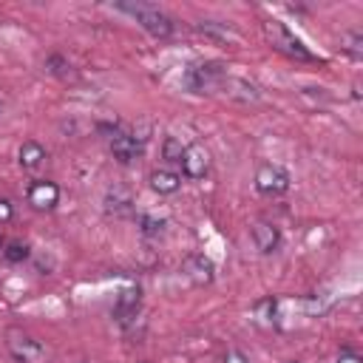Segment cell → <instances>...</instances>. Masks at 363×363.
I'll return each mask as SVG.
<instances>
[{"instance_id":"cell-1","label":"cell","mask_w":363,"mask_h":363,"mask_svg":"<svg viewBox=\"0 0 363 363\" xmlns=\"http://www.w3.org/2000/svg\"><path fill=\"white\" fill-rule=\"evenodd\" d=\"M261 28H264V37L269 40V45H272L275 51L286 54L289 60H301V62H312V60H315V54H312L284 23H278V20H264Z\"/></svg>"},{"instance_id":"cell-2","label":"cell","mask_w":363,"mask_h":363,"mask_svg":"<svg viewBox=\"0 0 363 363\" xmlns=\"http://www.w3.org/2000/svg\"><path fill=\"white\" fill-rule=\"evenodd\" d=\"M116 9L119 11H128L156 40H164V37L173 34V20L164 11H159L156 6H147V3H116Z\"/></svg>"},{"instance_id":"cell-3","label":"cell","mask_w":363,"mask_h":363,"mask_svg":"<svg viewBox=\"0 0 363 363\" xmlns=\"http://www.w3.org/2000/svg\"><path fill=\"white\" fill-rule=\"evenodd\" d=\"M6 346L11 352V357L17 363H48V349L43 340H37L34 335L23 332V329H9L6 332Z\"/></svg>"},{"instance_id":"cell-4","label":"cell","mask_w":363,"mask_h":363,"mask_svg":"<svg viewBox=\"0 0 363 363\" xmlns=\"http://www.w3.org/2000/svg\"><path fill=\"white\" fill-rule=\"evenodd\" d=\"M224 65L221 62H201V65H193L187 71V88L196 91V94H207V91H218L221 79H224Z\"/></svg>"},{"instance_id":"cell-5","label":"cell","mask_w":363,"mask_h":363,"mask_svg":"<svg viewBox=\"0 0 363 363\" xmlns=\"http://www.w3.org/2000/svg\"><path fill=\"white\" fill-rule=\"evenodd\" d=\"M255 187L264 196H281L289 190V173L281 164H261L255 173Z\"/></svg>"},{"instance_id":"cell-6","label":"cell","mask_w":363,"mask_h":363,"mask_svg":"<svg viewBox=\"0 0 363 363\" xmlns=\"http://www.w3.org/2000/svg\"><path fill=\"white\" fill-rule=\"evenodd\" d=\"M111 153L116 162L130 164L142 156V139H136L133 133H125V130H113L111 133Z\"/></svg>"},{"instance_id":"cell-7","label":"cell","mask_w":363,"mask_h":363,"mask_svg":"<svg viewBox=\"0 0 363 363\" xmlns=\"http://www.w3.org/2000/svg\"><path fill=\"white\" fill-rule=\"evenodd\" d=\"M182 269H184V275H187L193 284H199V286H204V284H210V281L216 278L213 261H210L207 255H201V252H190V255L182 261Z\"/></svg>"},{"instance_id":"cell-8","label":"cell","mask_w":363,"mask_h":363,"mask_svg":"<svg viewBox=\"0 0 363 363\" xmlns=\"http://www.w3.org/2000/svg\"><path fill=\"white\" fill-rule=\"evenodd\" d=\"M218 91H224L230 99H235V102H244V105H255V102H261V91L252 85V82H247V79H241V77H224L221 79V85H218Z\"/></svg>"},{"instance_id":"cell-9","label":"cell","mask_w":363,"mask_h":363,"mask_svg":"<svg viewBox=\"0 0 363 363\" xmlns=\"http://www.w3.org/2000/svg\"><path fill=\"white\" fill-rule=\"evenodd\" d=\"M182 170L187 179H204L210 170V153L201 145H190L184 147V159H182Z\"/></svg>"},{"instance_id":"cell-10","label":"cell","mask_w":363,"mask_h":363,"mask_svg":"<svg viewBox=\"0 0 363 363\" xmlns=\"http://www.w3.org/2000/svg\"><path fill=\"white\" fill-rule=\"evenodd\" d=\"M105 213L116 216V218L130 216L133 213V193L128 187H122V184L108 187V193H105Z\"/></svg>"},{"instance_id":"cell-11","label":"cell","mask_w":363,"mask_h":363,"mask_svg":"<svg viewBox=\"0 0 363 363\" xmlns=\"http://www.w3.org/2000/svg\"><path fill=\"white\" fill-rule=\"evenodd\" d=\"M57 201H60V187H57L54 182L40 179V182H34V184L28 187V204H31L34 210H51Z\"/></svg>"},{"instance_id":"cell-12","label":"cell","mask_w":363,"mask_h":363,"mask_svg":"<svg viewBox=\"0 0 363 363\" xmlns=\"http://www.w3.org/2000/svg\"><path fill=\"white\" fill-rule=\"evenodd\" d=\"M252 244H255V250L264 252V255H267V252H275L278 244H281L278 227L269 224V221H258V224L252 227Z\"/></svg>"},{"instance_id":"cell-13","label":"cell","mask_w":363,"mask_h":363,"mask_svg":"<svg viewBox=\"0 0 363 363\" xmlns=\"http://www.w3.org/2000/svg\"><path fill=\"white\" fill-rule=\"evenodd\" d=\"M196 31L204 34V37H210V40H216V43H235L238 40V34L227 23H216V20H199L196 23Z\"/></svg>"},{"instance_id":"cell-14","label":"cell","mask_w":363,"mask_h":363,"mask_svg":"<svg viewBox=\"0 0 363 363\" xmlns=\"http://www.w3.org/2000/svg\"><path fill=\"white\" fill-rule=\"evenodd\" d=\"M150 187L156 193H162V196H170V193H176L182 187V176L173 173V170H153L150 173Z\"/></svg>"},{"instance_id":"cell-15","label":"cell","mask_w":363,"mask_h":363,"mask_svg":"<svg viewBox=\"0 0 363 363\" xmlns=\"http://www.w3.org/2000/svg\"><path fill=\"white\" fill-rule=\"evenodd\" d=\"M43 162H45V147L40 142L28 139V142L20 145V164H23V170H37Z\"/></svg>"},{"instance_id":"cell-16","label":"cell","mask_w":363,"mask_h":363,"mask_svg":"<svg viewBox=\"0 0 363 363\" xmlns=\"http://www.w3.org/2000/svg\"><path fill=\"white\" fill-rule=\"evenodd\" d=\"M340 51H346L352 60H360V57H363V34H360L357 28L343 31V34H340Z\"/></svg>"},{"instance_id":"cell-17","label":"cell","mask_w":363,"mask_h":363,"mask_svg":"<svg viewBox=\"0 0 363 363\" xmlns=\"http://www.w3.org/2000/svg\"><path fill=\"white\" fill-rule=\"evenodd\" d=\"M162 159H164L167 164H182V159H184V145H182L176 136H167V139L162 142Z\"/></svg>"},{"instance_id":"cell-18","label":"cell","mask_w":363,"mask_h":363,"mask_svg":"<svg viewBox=\"0 0 363 363\" xmlns=\"http://www.w3.org/2000/svg\"><path fill=\"white\" fill-rule=\"evenodd\" d=\"M3 255H6L9 261H14V264H20V261H26V258H28V244H20V241H11V244H6V250H3Z\"/></svg>"},{"instance_id":"cell-19","label":"cell","mask_w":363,"mask_h":363,"mask_svg":"<svg viewBox=\"0 0 363 363\" xmlns=\"http://www.w3.org/2000/svg\"><path fill=\"white\" fill-rule=\"evenodd\" d=\"M45 68H48L51 74H57V77H68V71H65V68H71V65H68V60H62L60 54H54V57H48V60H45Z\"/></svg>"},{"instance_id":"cell-20","label":"cell","mask_w":363,"mask_h":363,"mask_svg":"<svg viewBox=\"0 0 363 363\" xmlns=\"http://www.w3.org/2000/svg\"><path fill=\"white\" fill-rule=\"evenodd\" d=\"M162 230H164V221H162V218L142 216V233H145V235H159Z\"/></svg>"},{"instance_id":"cell-21","label":"cell","mask_w":363,"mask_h":363,"mask_svg":"<svg viewBox=\"0 0 363 363\" xmlns=\"http://www.w3.org/2000/svg\"><path fill=\"white\" fill-rule=\"evenodd\" d=\"M11 216H14V210H11V204L0 199V224H3V221H11Z\"/></svg>"},{"instance_id":"cell-22","label":"cell","mask_w":363,"mask_h":363,"mask_svg":"<svg viewBox=\"0 0 363 363\" xmlns=\"http://www.w3.org/2000/svg\"><path fill=\"white\" fill-rule=\"evenodd\" d=\"M224 363H250V360H247V357H244L241 352H235V349H230V352L224 354Z\"/></svg>"},{"instance_id":"cell-23","label":"cell","mask_w":363,"mask_h":363,"mask_svg":"<svg viewBox=\"0 0 363 363\" xmlns=\"http://www.w3.org/2000/svg\"><path fill=\"white\" fill-rule=\"evenodd\" d=\"M340 363H357V357H343Z\"/></svg>"},{"instance_id":"cell-24","label":"cell","mask_w":363,"mask_h":363,"mask_svg":"<svg viewBox=\"0 0 363 363\" xmlns=\"http://www.w3.org/2000/svg\"><path fill=\"white\" fill-rule=\"evenodd\" d=\"M286 363H298V360H286Z\"/></svg>"}]
</instances>
